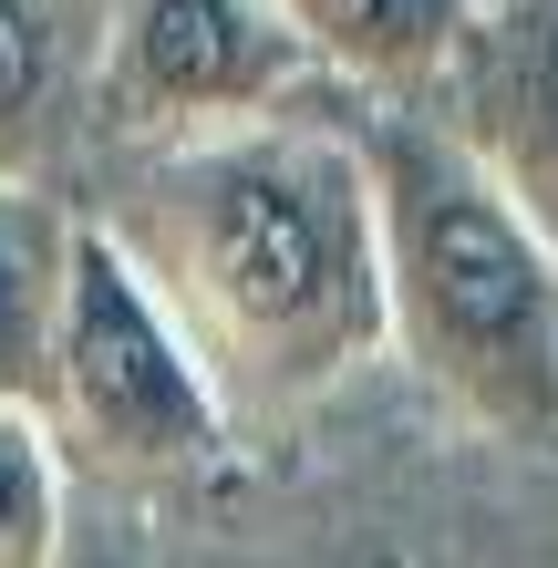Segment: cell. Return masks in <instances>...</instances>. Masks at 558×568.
<instances>
[{"label":"cell","instance_id":"obj_7","mask_svg":"<svg viewBox=\"0 0 558 568\" xmlns=\"http://www.w3.org/2000/svg\"><path fill=\"white\" fill-rule=\"evenodd\" d=\"M280 21L363 104H404V93H435V73L455 62V42L476 21V0H280Z\"/></svg>","mask_w":558,"mask_h":568},{"label":"cell","instance_id":"obj_2","mask_svg":"<svg viewBox=\"0 0 558 568\" xmlns=\"http://www.w3.org/2000/svg\"><path fill=\"white\" fill-rule=\"evenodd\" d=\"M373 227H383V321L414 383L476 434L558 424V239L497 165L404 93L363 114Z\"/></svg>","mask_w":558,"mask_h":568},{"label":"cell","instance_id":"obj_9","mask_svg":"<svg viewBox=\"0 0 558 568\" xmlns=\"http://www.w3.org/2000/svg\"><path fill=\"white\" fill-rule=\"evenodd\" d=\"M62 434L42 404L0 393V568H42L62 558Z\"/></svg>","mask_w":558,"mask_h":568},{"label":"cell","instance_id":"obj_5","mask_svg":"<svg viewBox=\"0 0 558 568\" xmlns=\"http://www.w3.org/2000/svg\"><path fill=\"white\" fill-rule=\"evenodd\" d=\"M455 135L528 196V217L558 239V0H476L455 62L424 93Z\"/></svg>","mask_w":558,"mask_h":568},{"label":"cell","instance_id":"obj_8","mask_svg":"<svg viewBox=\"0 0 558 568\" xmlns=\"http://www.w3.org/2000/svg\"><path fill=\"white\" fill-rule=\"evenodd\" d=\"M73 239H83L73 196H52L42 176H0V393H21V404H42Z\"/></svg>","mask_w":558,"mask_h":568},{"label":"cell","instance_id":"obj_1","mask_svg":"<svg viewBox=\"0 0 558 568\" xmlns=\"http://www.w3.org/2000/svg\"><path fill=\"white\" fill-rule=\"evenodd\" d=\"M93 217L155 280L227 414H301L393 352L363 124L239 114L207 135L114 145Z\"/></svg>","mask_w":558,"mask_h":568},{"label":"cell","instance_id":"obj_6","mask_svg":"<svg viewBox=\"0 0 558 568\" xmlns=\"http://www.w3.org/2000/svg\"><path fill=\"white\" fill-rule=\"evenodd\" d=\"M114 0H0V176H42V155L93 114V52Z\"/></svg>","mask_w":558,"mask_h":568},{"label":"cell","instance_id":"obj_4","mask_svg":"<svg viewBox=\"0 0 558 568\" xmlns=\"http://www.w3.org/2000/svg\"><path fill=\"white\" fill-rule=\"evenodd\" d=\"M301 83H321V62L280 21V0H114L83 124L104 145H166L239 114H280Z\"/></svg>","mask_w":558,"mask_h":568},{"label":"cell","instance_id":"obj_3","mask_svg":"<svg viewBox=\"0 0 558 568\" xmlns=\"http://www.w3.org/2000/svg\"><path fill=\"white\" fill-rule=\"evenodd\" d=\"M42 414L62 434V455H83L93 476H124V486L196 476L227 445L217 373L196 362L176 311L155 300V280L114 248V227L93 207H83V239H73V280H62Z\"/></svg>","mask_w":558,"mask_h":568}]
</instances>
